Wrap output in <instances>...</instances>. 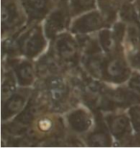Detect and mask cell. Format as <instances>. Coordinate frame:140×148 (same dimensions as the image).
<instances>
[{"mask_svg":"<svg viewBox=\"0 0 140 148\" xmlns=\"http://www.w3.org/2000/svg\"><path fill=\"white\" fill-rule=\"evenodd\" d=\"M95 0H72V11L74 14H79L81 12L87 11L94 7Z\"/></svg>","mask_w":140,"mask_h":148,"instance_id":"9a60e30c","label":"cell"},{"mask_svg":"<svg viewBox=\"0 0 140 148\" xmlns=\"http://www.w3.org/2000/svg\"><path fill=\"white\" fill-rule=\"evenodd\" d=\"M50 123L47 119H42L40 121V124H38V128H40L41 131H47L50 128Z\"/></svg>","mask_w":140,"mask_h":148,"instance_id":"d6986e66","label":"cell"},{"mask_svg":"<svg viewBox=\"0 0 140 148\" xmlns=\"http://www.w3.org/2000/svg\"><path fill=\"white\" fill-rule=\"evenodd\" d=\"M18 17L16 6L13 2H5L2 3V10H1V19H2V27L3 30L6 28L9 29L13 27L14 22L16 21Z\"/></svg>","mask_w":140,"mask_h":148,"instance_id":"30bf717a","label":"cell"},{"mask_svg":"<svg viewBox=\"0 0 140 148\" xmlns=\"http://www.w3.org/2000/svg\"><path fill=\"white\" fill-rule=\"evenodd\" d=\"M99 40L102 48L106 52H111L115 49L116 42H117V37L115 33L112 34L109 30H103L99 34Z\"/></svg>","mask_w":140,"mask_h":148,"instance_id":"4fadbf2b","label":"cell"},{"mask_svg":"<svg viewBox=\"0 0 140 148\" xmlns=\"http://www.w3.org/2000/svg\"><path fill=\"white\" fill-rule=\"evenodd\" d=\"M139 18H140V10H139Z\"/></svg>","mask_w":140,"mask_h":148,"instance_id":"ffe728a7","label":"cell"},{"mask_svg":"<svg viewBox=\"0 0 140 148\" xmlns=\"http://www.w3.org/2000/svg\"><path fill=\"white\" fill-rule=\"evenodd\" d=\"M26 102V95L21 92L14 93L3 103L2 119H8L22 110Z\"/></svg>","mask_w":140,"mask_h":148,"instance_id":"5b68a950","label":"cell"},{"mask_svg":"<svg viewBox=\"0 0 140 148\" xmlns=\"http://www.w3.org/2000/svg\"><path fill=\"white\" fill-rule=\"evenodd\" d=\"M48 94L54 104H61L65 100L68 93L67 87L59 77H53L47 83Z\"/></svg>","mask_w":140,"mask_h":148,"instance_id":"8992f818","label":"cell"},{"mask_svg":"<svg viewBox=\"0 0 140 148\" xmlns=\"http://www.w3.org/2000/svg\"><path fill=\"white\" fill-rule=\"evenodd\" d=\"M47 0H28L27 11L34 17H40L45 13Z\"/></svg>","mask_w":140,"mask_h":148,"instance_id":"5bb4252c","label":"cell"},{"mask_svg":"<svg viewBox=\"0 0 140 148\" xmlns=\"http://www.w3.org/2000/svg\"><path fill=\"white\" fill-rule=\"evenodd\" d=\"M108 124L109 131L112 133V135L118 140H121L129 131L130 120L124 114L113 115L109 117Z\"/></svg>","mask_w":140,"mask_h":148,"instance_id":"ba28073f","label":"cell"},{"mask_svg":"<svg viewBox=\"0 0 140 148\" xmlns=\"http://www.w3.org/2000/svg\"><path fill=\"white\" fill-rule=\"evenodd\" d=\"M87 143L89 146L93 147H107L111 146V140L108 132L100 128L99 130H95L93 133L89 135Z\"/></svg>","mask_w":140,"mask_h":148,"instance_id":"7c38bea8","label":"cell"},{"mask_svg":"<svg viewBox=\"0 0 140 148\" xmlns=\"http://www.w3.org/2000/svg\"><path fill=\"white\" fill-rule=\"evenodd\" d=\"M129 75V67L121 57H111L104 63L102 76L109 82L121 83L128 79Z\"/></svg>","mask_w":140,"mask_h":148,"instance_id":"7a4b0ae2","label":"cell"},{"mask_svg":"<svg viewBox=\"0 0 140 148\" xmlns=\"http://www.w3.org/2000/svg\"><path fill=\"white\" fill-rule=\"evenodd\" d=\"M65 21V16L64 13L61 10H58L54 12L51 16L48 17V19L46 20L45 24V32L47 37L53 38L58 34L64 28Z\"/></svg>","mask_w":140,"mask_h":148,"instance_id":"9c48e42d","label":"cell"},{"mask_svg":"<svg viewBox=\"0 0 140 148\" xmlns=\"http://www.w3.org/2000/svg\"><path fill=\"white\" fill-rule=\"evenodd\" d=\"M68 122L74 131L83 133L91 126V117L84 110H76L68 115Z\"/></svg>","mask_w":140,"mask_h":148,"instance_id":"52a82bcc","label":"cell"},{"mask_svg":"<svg viewBox=\"0 0 140 148\" xmlns=\"http://www.w3.org/2000/svg\"><path fill=\"white\" fill-rule=\"evenodd\" d=\"M104 25L102 16L98 12H91L79 17L72 26V32L76 34H86L99 30Z\"/></svg>","mask_w":140,"mask_h":148,"instance_id":"277c9868","label":"cell"},{"mask_svg":"<svg viewBox=\"0 0 140 148\" xmlns=\"http://www.w3.org/2000/svg\"><path fill=\"white\" fill-rule=\"evenodd\" d=\"M130 115L133 128L136 132H140V106L130 108Z\"/></svg>","mask_w":140,"mask_h":148,"instance_id":"2e32d148","label":"cell"},{"mask_svg":"<svg viewBox=\"0 0 140 148\" xmlns=\"http://www.w3.org/2000/svg\"><path fill=\"white\" fill-rule=\"evenodd\" d=\"M130 86L135 92L140 94V76H133V78L130 80Z\"/></svg>","mask_w":140,"mask_h":148,"instance_id":"ac0fdd59","label":"cell"},{"mask_svg":"<svg viewBox=\"0 0 140 148\" xmlns=\"http://www.w3.org/2000/svg\"><path fill=\"white\" fill-rule=\"evenodd\" d=\"M21 52L29 58L38 55L45 46V40L40 27H35L22 36L19 40Z\"/></svg>","mask_w":140,"mask_h":148,"instance_id":"6da1fadb","label":"cell"},{"mask_svg":"<svg viewBox=\"0 0 140 148\" xmlns=\"http://www.w3.org/2000/svg\"><path fill=\"white\" fill-rule=\"evenodd\" d=\"M14 80L13 79V76L9 75V78H6L4 81H3V85H2L3 98H4L6 95L11 94L12 91L14 90Z\"/></svg>","mask_w":140,"mask_h":148,"instance_id":"e0dca14e","label":"cell"},{"mask_svg":"<svg viewBox=\"0 0 140 148\" xmlns=\"http://www.w3.org/2000/svg\"><path fill=\"white\" fill-rule=\"evenodd\" d=\"M56 51L61 61L75 63L78 55V45L70 35L62 34L56 40Z\"/></svg>","mask_w":140,"mask_h":148,"instance_id":"3957f363","label":"cell"},{"mask_svg":"<svg viewBox=\"0 0 140 148\" xmlns=\"http://www.w3.org/2000/svg\"><path fill=\"white\" fill-rule=\"evenodd\" d=\"M16 74L19 85L27 87L34 81V70L32 64L28 62H22L16 66Z\"/></svg>","mask_w":140,"mask_h":148,"instance_id":"8fae6325","label":"cell"}]
</instances>
